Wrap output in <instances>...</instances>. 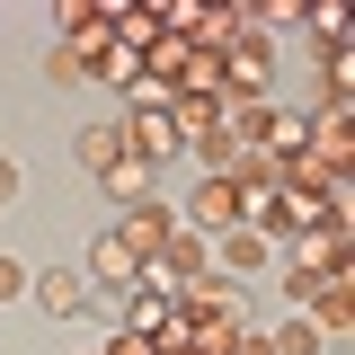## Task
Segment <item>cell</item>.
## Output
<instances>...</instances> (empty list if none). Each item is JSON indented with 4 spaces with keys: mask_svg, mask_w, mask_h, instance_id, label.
Wrapping results in <instances>:
<instances>
[{
    "mask_svg": "<svg viewBox=\"0 0 355 355\" xmlns=\"http://www.w3.org/2000/svg\"><path fill=\"white\" fill-rule=\"evenodd\" d=\"M0 205H18V160H0Z\"/></svg>",
    "mask_w": 355,
    "mask_h": 355,
    "instance_id": "obj_21",
    "label": "cell"
},
{
    "mask_svg": "<svg viewBox=\"0 0 355 355\" xmlns=\"http://www.w3.org/2000/svg\"><path fill=\"white\" fill-rule=\"evenodd\" d=\"M214 62H222V98H258V89H266V71H275V53H266V36H249V27H240L231 44H222Z\"/></svg>",
    "mask_w": 355,
    "mask_h": 355,
    "instance_id": "obj_3",
    "label": "cell"
},
{
    "mask_svg": "<svg viewBox=\"0 0 355 355\" xmlns=\"http://www.w3.org/2000/svg\"><path fill=\"white\" fill-rule=\"evenodd\" d=\"M302 18H311V36L329 44V53L347 44V9H338V0H320V9H302Z\"/></svg>",
    "mask_w": 355,
    "mask_h": 355,
    "instance_id": "obj_17",
    "label": "cell"
},
{
    "mask_svg": "<svg viewBox=\"0 0 355 355\" xmlns=\"http://www.w3.org/2000/svg\"><path fill=\"white\" fill-rule=\"evenodd\" d=\"M142 275H151V284H169V293H187L196 275H214V240L178 222V240H169V249H160V258H151V266H142Z\"/></svg>",
    "mask_w": 355,
    "mask_h": 355,
    "instance_id": "obj_1",
    "label": "cell"
},
{
    "mask_svg": "<svg viewBox=\"0 0 355 355\" xmlns=\"http://www.w3.org/2000/svg\"><path fill=\"white\" fill-rule=\"evenodd\" d=\"M231 355H275V347H266V329H240V347H231Z\"/></svg>",
    "mask_w": 355,
    "mask_h": 355,
    "instance_id": "obj_20",
    "label": "cell"
},
{
    "mask_svg": "<svg viewBox=\"0 0 355 355\" xmlns=\"http://www.w3.org/2000/svg\"><path fill=\"white\" fill-rule=\"evenodd\" d=\"M44 80H53V89H71V80H89V62L71 53V44H53V62H44Z\"/></svg>",
    "mask_w": 355,
    "mask_h": 355,
    "instance_id": "obj_18",
    "label": "cell"
},
{
    "mask_svg": "<svg viewBox=\"0 0 355 355\" xmlns=\"http://www.w3.org/2000/svg\"><path fill=\"white\" fill-rule=\"evenodd\" d=\"M178 222L205 231V240H222V231L240 222V178H196V196L178 205Z\"/></svg>",
    "mask_w": 355,
    "mask_h": 355,
    "instance_id": "obj_2",
    "label": "cell"
},
{
    "mask_svg": "<svg viewBox=\"0 0 355 355\" xmlns=\"http://www.w3.org/2000/svg\"><path fill=\"white\" fill-rule=\"evenodd\" d=\"M98 355H107V347H98Z\"/></svg>",
    "mask_w": 355,
    "mask_h": 355,
    "instance_id": "obj_22",
    "label": "cell"
},
{
    "mask_svg": "<svg viewBox=\"0 0 355 355\" xmlns=\"http://www.w3.org/2000/svg\"><path fill=\"white\" fill-rule=\"evenodd\" d=\"M169 311H178V293H169V284H151V275L116 293V320H125L133 338H160V329H169Z\"/></svg>",
    "mask_w": 355,
    "mask_h": 355,
    "instance_id": "obj_6",
    "label": "cell"
},
{
    "mask_svg": "<svg viewBox=\"0 0 355 355\" xmlns=\"http://www.w3.org/2000/svg\"><path fill=\"white\" fill-rule=\"evenodd\" d=\"M293 266H302V275H355V240L320 222V231H302V240H293Z\"/></svg>",
    "mask_w": 355,
    "mask_h": 355,
    "instance_id": "obj_7",
    "label": "cell"
},
{
    "mask_svg": "<svg viewBox=\"0 0 355 355\" xmlns=\"http://www.w3.org/2000/svg\"><path fill=\"white\" fill-rule=\"evenodd\" d=\"M266 258H275V240H258L249 222H231V231L214 240V266H222V275H258Z\"/></svg>",
    "mask_w": 355,
    "mask_h": 355,
    "instance_id": "obj_11",
    "label": "cell"
},
{
    "mask_svg": "<svg viewBox=\"0 0 355 355\" xmlns=\"http://www.w3.org/2000/svg\"><path fill=\"white\" fill-rule=\"evenodd\" d=\"M80 275H89V284H116V293H125V284H142V258H133L116 231H98V240H89V258H80Z\"/></svg>",
    "mask_w": 355,
    "mask_h": 355,
    "instance_id": "obj_8",
    "label": "cell"
},
{
    "mask_svg": "<svg viewBox=\"0 0 355 355\" xmlns=\"http://www.w3.org/2000/svg\"><path fill=\"white\" fill-rule=\"evenodd\" d=\"M89 80H107V89H125V98H142V53H133V44H107V53L89 62Z\"/></svg>",
    "mask_w": 355,
    "mask_h": 355,
    "instance_id": "obj_14",
    "label": "cell"
},
{
    "mask_svg": "<svg viewBox=\"0 0 355 355\" xmlns=\"http://www.w3.org/2000/svg\"><path fill=\"white\" fill-rule=\"evenodd\" d=\"M98 187H107L116 205H142V196H151V160H133V151H125V160H116V169L98 178Z\"/></svg>",
    "mask_w": 355,
    "mask_h": 355,
    "instance_id": "obj_15",
    "label": "cell"
},
{
    "mask_svg": "<svg viewBox=\"0 0 355 355\" xmlns=\"http://www.w3.org/2000/svg\"><path fill=\"white\" fill-rule=\"evenodd\" d=\"M125 151H133V160H151V169H160V160H178V125H169V107L133 98V107H125Z\"/></svg>",
    "mask_w": 355,
    "mask_h": 355,
    "instance_id": "obj_5",
    "label": "cell"
},
{
    "mask_svg": "<svg viewBox=\"0 0 355 355\" xmlns=\"http://www.w3.org/2000/svg\"><path fill=\"white\" fill-rule=\"evenodd\" d=\"M71 151H80L89 178H107L116 160H125V125H80V142H71Z\"/></svg>",
    "mask_w": 355,
    "mask_h": 355,
    "instance_id": "obj_13",
    "label": "cell"
},
{
    "mask_svg": "<svg viewBox=\"0 0 355 355\" xmlns=\"http://www.w3.org/2000/svg\"><path fill=\"white\" fill-rule=\"evenodd\" d=\"M116 240H125L133 258L151 266V258H160V249L178 240V205H160V196H142V205H125V222H116Z\"/></svg>",
    "mask_w": 355,
    "mask_h": 355,
    "instance_id": "obj_4",
    "label": "cell"
},
{
    "mask_svg": "<svg viewBox=\"0 0 355 355\" xmlns=\"http://www.w3.org/2000/svg\"><path fill=\"white\" fill-rule=\"evenodd\" d=\"M18 293H36V275H27V266L0 249V302H18Z\"/></svg>",
    "mask_w": 355,
    "mask_h": 355,
    "instance_id": "obj_19",
    "label": "cell"
},
{
    "mask_svg": "<svg viewBox=\"0 0 355 355\" xmlns=\"http://www.w3.org/2000/svg\"><path fill=\"white\" fill-rule=\"evenodd\" d=\"M311 160H320V169H347L355 160V116L347 107H320V116H311Z\"/></svg>",
    "mask_w": 355,
    "mask_h": 355,
    "instance_id": "obj_9",
    "label": "cell"
},
{
    "mask_svg": "<svg viewBox=\"0 0 355 355\" xmlns=\"http://www.w3.org/2000/svg\"><path fill=\"white\" fill-rule=\"evenodd\" d=\"M266 347L275 355H320V329L311 320H284V329H266Z\"/></svg>",
    "mask_w": 355,
    "mask_h": 355,
    "instance_id": "obj_16",
    "label": "cell"
},
{
    "mask_svg": "<svg viewBox=\"0 0 355 355\" xmlns=\"http://www.w3.org/2000/svg\"><path fill=\"white\" fill-rule=\"evenodd\" d=\"M302 320L320 329V338H338V329H355V275H329L320 293L302 302Z\"/></svg>",
    "mask_w": 355,
    "mask_h": 355,
    "instance_id": "obj_10",
    "label": "cell"
},
{
    "mask_svg": "<svg viewBox=\"0 0 355 355\" xmlns=\"http://www.w3.org/2000/svg\"><path fill=\"white\" fill-rule=\"evenodd\" d=\"M36 302L53 311V320H71V311H89V275H71V266H44V275H36Z\"/></svg>",
    "mask_w": 355,
    "mask_h": 355,
    "instance_id": "obj_12",
    "label": "cell"
}]
</instances>
